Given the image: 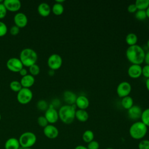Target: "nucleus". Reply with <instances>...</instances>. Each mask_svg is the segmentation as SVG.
I'll return each mask as SVG.
<instances>
[{"label": "nucleus", "instance_id": "nucleus-1", "mask_svg": "<svg viewBox=\"0 0 149 149\" xmlns=\"http://www.w3.org/2000/svg\"><path fill=\"white\" fill-rule=\"evenodd\" d=\"M145 54L142 47L137 44L129 46L126 51V56L132 64L141 65L144 62Z\"/></svg>", "mask_w": 149, "mask_h": 149}, {"label": "nucleus", "instance_id": "nucleus-2", "mask_svg": "<svg viewBox=\"0 0 149 149\" xmlns=\"http://www.w3.org/2000/svg\"><path fill=\"white\" fill-rule=\"evenodd\" d=\"M76 105H64L60 107L58 111L59 119L65 124L72 123L75 119Z\"/></svg>", "mask_w": 149, "mask_h": 149}, {"label": "nucleus", "instance_id": "nucleus-3", "mask_svg": "<svg viewBox=\"0 0 149 149\" xmlns=\"http://www.w3.org/2000/svg\"><path fill=\"white\" fill-rule=\"evenodd\" d=\"M147 131L148 127L141 121L132 123L129 130L130 137L134 140H142L147 134Z\"/></svg>", "mask_w": 149, "mask_h": 149}, {"label": "nucleus", "instance_id": "nucleus-4", "mask_svg": "<svg viewBox=\"0 0 149 149\" xmlns=\"http://www.w3.org/2000/svg\"><path fill=\"white\" fill-rule=\"evenodd\" d=\"M19 59L23 66L29 68L30 66L36 63L38 59V55L34 49L30 48H26L21 51Z\"/></svg>", "mask_w": 149, "mask_h": 149}, {"label": "nucleus", "instance_id": "nucleus-5", "mask_svg": "<svg viewBox=\"0 0 149 149\" xmlns=\"http://www.w3.org/2000/svg\"><path fill=\"white\" fill-rule=\"evenodd\" d=\"M20 146L23 148L31 147L37 141L36 134L31 132H26L23 133L19 139Z\"/></svg>", "mask_w": 149, "mask_h": 149}, {"label": "nucleus", "instance_id": "nucleus-6", "mask_svg": "<svg viewBox=\"0 0 149 149\" xmlns=\"http://www.w3.org/2000/svg\"><path fill=\"white\" fill-rule=\"evenodd\" d=\"M33 97V92L30 88L23 87L19 92H17L16 98L20 104L25 105L31 101Z\"/></svg>", "mask_w": 149, "mask_h": 149}, {"label": "nucleus", "instance_id": "nucleus-7", "mask_svg": "<svg viewBox=\"0 0 149 149\" xmlns=\"http://www.w3.org/2000/svg\"><path fill=\"white\" fill-rule=\"evenodd\" d=\"M62 58L61 55L57 54H51L48 58L47 64L50 69L56 70L59 69L62 65Z\"/></svg>", "mask_w": 149, "mask_h": 149}, {"label": "nucleus", "instance_id": "nucleus-8", "mask_svg": "<svg viewBox=\"0 0 149 149\" xmlns=\"http://www.w3.org/2000/svg\"><path fill=\"white\" fill-rule=\"evenodd\" d=\"M131 91L132 86L129 82L126 81L120 82L116 87V93L121 98L129 95Z\"/></svg>", "mask_w": 149, "mask_h": 149}, {"label": "nucleus", "instance_id": "nucleus-9", "mask_svg": "<svg viewBox=\"0 0 149 149\" xmlns=\"http://www.w3.org/2000/svg\"><path fill=\"white\" fill-rule=\"evenodd\" d=\"M23 65L19 58L13 57L9 58L6 62L7 68L12 72H19L23 68Z\"/></svg>", "mask_w": 149, "mask_h": 149}, {"label": "nucleus", "instance_id": "nucleus-10", "mask_svg": "<svg viewBox=\"0 0 149 149\" xmlns=\"http://www.w3.org/2000/svg\"><path fill=\"white\" fill-rule=\"evenodd\" d=\"M44 116L47 119L48 123L54 124L59 119L58 111L55 108L49 106V108L45 111Z\"/></svg>", "mask_w": 149, "mask_h": 149}, {"label": "nucleus", "instance_id": "nucleus-11", "mask_svg": "<svg viewBox=\"0 0 149 149\" xmlns=\"http://www.w3.org/2000/svg\"><path fill=\"white\" fill-rule=\"evenodd\" d=\"M43 132L44 135L49 139H56L59 134L58 128L52 124H48L47 126L44 127Z\"/></svg>", "mask_w": 149, "mask_h": 149}, {"label": "nucleus", "instance_id": "nucleus-12", "mask_svg": "<svg viewBox=\"0 0 149 149\" xmlns=\"http://www.w3.org/2000/svg\"><path fill=\"white\" fill-rule=\"evenodd\" d=\"M13 21L16 26L19 28H23L27 24L28 18L23 12H18L14 16Z\"/></svg>", "mask_w": 149, "mask_h": 149}, {"label": "nucleus", "instance_id": "nucleus-13", "mask_svg": "<svg viewBox=\"0 0 149 149\" xmlns=\"http://www.w3.org/2000/svg\"><path fill=\"white\" fill-rule=\"evenodd\" d=\"M7 11L17 12L21 8V2L19 0H5L3 2Z\"/></svg>", "mask_w": 149, "mask_h": 149}, {"label": "nucleus", "instance_id": "nucleus-14", "mask_svg": "<svg viewBox=\"0 0 149 149\" xmlns=\"http://www.w3.org/2000/svg\"><path fill=\"white\" fill-rule=\"evenodd\" d=\"M127 74L133 79H137L142 74V67L140 65L132 64L127 69Z\"/></svg>", "mask_w": 149, "mask_h": 149}, {"label": "nucleus", "instance_id": "nucleus-15", "mask_svg": "<svg viewBox=\"0 0 149 149\" xmlns=\"http://www.w3.org/2000/svg\"><path fill=\"white\" fill-rule=\"evenodd\" d=\"M142 112L143 111L140 106L133 105L127 110V114L131 119L137 120L141 118Z\"/></svg>", "mask_w": 149, "mask_h": 149}, {"label": "nucleus", "instance_id": "nucleus-16", "mask_svg": "<svg viewBox=\"0 0 149 149\" xmlns=\"http://www.w3.org/2000/svg\"><path fill=\"white\" fill-rule=\"evenodd\" d=\"M75 105L79 109L86 110L90 105V101L87 97L81 95L77 97Z\"/></svg>", "mask_w": 149, "mask_h": 149}, {"label": "nucleus", "instance_id": "nucleus-17", "mask_svg": "<svg viewBox=\"0 0 149 149\" xmlns=\"http://www.w3.org/2000/svg\"><path fill=\"white\" fill-rule=\"evenodd\" d=\"M37 11L40 16L47 17L49 15L51 12V8L48 3L46 2H41L37 7Z\"/></svg>", "mask_w": 149, "mask_h": 149}, {"label": "nucleus", "instance_id": "nucleus-18", "mask_svg": "<svg viewBox=\"0 0 149 149\" xmlns=\"http://www.w3.org/2000/svg\"><path fill=\"white\" fill-rule=\"evenodd\" d=\"M20 82L22 87L29 88L34 84L35 82L34 77L30 74H27V75L22 77Z\"/></svg>", "mask_w": 149, "mask_h": 149}, {"label": "nucleus", "instance_id": "nucleus-19", "mask_svg": "<svg viewBox=\"0 0 149 149\" xmlns=\"http://www.w3.org/2000/svg\"><path fill=\"white\" fill-rule=\"evenodd\" d=\"M63 97L64 101L68 104V105H74L77 98L76 94L71 91H65L63 94Z\"/></svg>", "mask_w": 149, "mask_h": 149}, {"label": "nucleus", "instance_id": "nucleus-20", "mask_svg": "<svg viewBox=\"0 0 149 149\" xmlns=\"http://www.w3.org/2000/svg\"><path fill=\"white\" fill-rule=\"evenodd\" d=\"M20 146L19 139L15 137L8 139L5 143V149H19Z\"/></svg>", "mask_w": 149, "mask_h": 149}, {"label": "nucleus", "instance_id": "nucleus-21", "mask_svg": "<svg viewBox=\"0 0 149 149\" xmlns=\"http://www.w3.org/2000/svg\"><path fill=\"white\" fill-rule=\"evenodd\" d=\"M88 113L85 109H76L75 112V118L79 122H85L88 119Z\"/></svg>", "mask_w": 149, "mask_h": 149}, {"label": "nucleus", "instance_id": "nucleus-22", "mask_svg": "<svg viewBox=\"0 0 149 149\" xmlns=\"http://www.w3.org/2000/svg\"><path fill=\"white\" fill-rule=\"evenodd\" d=\"M125 41L129 46L136 45L138 41L137 36L134 33H129L126 35Z\"/></svg>", "mask_w": 149, "mask_h": 149}, {"label": "nucleus", "instance_id": "nucleus-23", "mask_svg": "<svg viewBox=\"0 0 149 149\" xmlns=\"http://www.w3.org/2000/svg\"><path fill=\"white\" fill-rule=\"evenodd\" d=\"M133 99L132 97L128 95L125 97L121 100V105L126 109H130L133 105Z\"/></svg>", "mask_w": 149, "mask_h": 149}, {"label": "nucleus", "instance_id": "nucleus-24", "mask_svg": "<svg viewBox=\"0 0 149 149\" xmlns=\"http://www.w3.org/2000/svg\"><path fill=\"white\" fill-rule=\"evenodd\" d=\"M94 134L93 132L91 130H85L82 134V140L84 142L86 143H88L91 141L94 140Z\"/></svg>", "mask_w": 149, "mask_h": 149}, {"label": "nucleus", "instance_id": "nucleus-25", "mask_svg": "<svg viewBox=\"0 0 149 149\" xmlns=\"http://www.w3.org/2000/svg\"><path fill=\"white\" fill-rule=\"evenodd\" d=\"M51 10L55 15H56V16L61 15L63 13V11H64L63 5L62 3H59L55 2L53 5V6L51 8Z\"/></svg>", "mask_w": 149, "mask_h": 149}, {"label": "nucleus", "instance_id": "nucleus-26", "mask_svg": "<svg viewBox=\"0 0 149 149\" xmlns=\"http://www.w3.org/2000/svg\"><path fill=\"white\" fill-rule=\"evenodd\" d=\"M134 4L137 10H146L149 6V0H136Z\"/></svg>", "mask_w": 149, "mask_h": 149}, {"label": "nucleus", "instance_id": "nucleus-27", "mask_svg": "<svg viewBox=\"0 0 149 149\" xmlns=\"http://www.w3.org/2000/svg\"><path fill=\"white\" fill-rule=\"evenodd\" d=\"M141 121L148 127H149V108L143 111L141 116Z\"/></svg>", "mask_w": 149, "mask_h": 149}, {"label": "nucleus", "instance_id": "nucleus-28", "mask_svg": "<svg viewBox=\"0 0 149 149\" xmlns=\"http://www.w3.org/2000/svg\"><path fill=\"white\" fill-rule=\"evenodd\" d=\"M9 87L12 91L17 93L19 92L23 88L20 82L17 80L12 81L9 84Z\"/></svg>", "mask_w": 149, "mask_h": 149}, {"label": "nucleus", "instance_id": "nucleus-29", "mask_svg": "<svg viewBox=\"0 0 149 149\" xmlns=\"http://www.w3.org/2000/svg\"><path fill=\"white\" fill-rule=\"evenodd\" d=\"M134 16L136 19L139 20H145L147 17L146 10H137L135 12Z\"/></svg>", "mask_w": 149, "mask_h": 149}, {"label": "nucleus", "instance_id": "nucleus-30", "mask_svg": "<svg viewBox=\"0 0 149 149\" xmlns=\"http://www.w3.org/2000/svg\"><path fill=\"white\" fill-rule=\"evenodd\" d=\"M37 107L41 111H45L49 108V105L45 100H40L37 102Z\"/></svg>", "mask_w": 149, "mask_h": 149}, {"label": "nucleus", "instance_id": "nucleus-31", "mask_svg": "<svg viewBox=\"0 0 149 149\" xmlns=\"http://www.w3.org/2000/svg\"><path fill=\"white\" fill-rule=\"evenodd\" d=\"M40 68L37 64H34L29 67V72L31 75L34 76H37L40 73Z\"/></svg>", "mask_w": 149, "mask_h": 149}, {"label": "nucleus", "instance_id": "nucleus-32", "mask_svg": "<svg viewBox=\"0 0 149 149\" xmlns=\"http://www.w3.org/2000/svg\"><path fill=\"white\" fill-rule=\"evenodd\" d=\"M139 149H149V140L142 139L138 144Z\"/></svg>", "mask_w": 149, "mask_h": 149}, {"label": "nucleus", "instance_id": "nucleus-33", "mask_svg": "<svg viewBox=\"0 0 149 149\" xmlns=\"http://www.w3.org/2000/svg\"><path fill=\"white\" fill-rule=\"evenodd\" d=\"M37 123L41 127H45L48 125V122L44 116H40L37 118Z\"/></svg>", "mask_w": 149, "mask_h": 149}, {"label": "nucleus", "instance_id": "nucleus-34", "mask_svg": "<svg viewBox=\"0 0 149 149\" xmlns=\"http://www.w3.org/2000/svg\"><path fill=\"white\" fill-rule=\"evenodd\" d=\"M8 32V27L6 24L0 21V37H3Z\"/></svg>", "mask_w": 149, "mask_h": 149}, {"label": "nucleus", "instance_id": "nucleus-35", "mask_svg": "<svg viewBox=\"0 0 149 149\" xmlns=\"http://www.w3.org/2000/svg\"><path fill=\"white\" fill-rule=\"evenodd\" d=\"M100 144L96 140H93L88 143L87 146V149H99Z\"/></svg>", "mask_w": 149, "mask_h": 149}, {"label": "nucleus", "instance_id": "nucleus-36", "mask_svg": "<svg viewBox=\"0 0 149 149\" xmlns=\"http://www.w3.org/2000/svg\"><path fill=\"white\" fill-rule=\"evenodd\" d=\"M6 13L7 10L5 6H4L3 2L0 3V19H2L6 16Z\"/></svg>", "mask_w": 149, "mask_h": 149}, {"label": "nucleus", "instance_id": "nucleus-37", "mask_svg": "<svg viewBox=\"0 0 149 149\" xmlns=\"http://www.w3.org/2000/svg\"><path fill=\"white\" fill-rule=\"evenodd\" d=\"M10 33L13 36H16L19 33L20 31V28L16 26L15 24L12 26L10 29Z\"/></svg>", "mask_w": 149, "mask_h": 149}, {"label": "nucleus", "instance_id": "nucleus-38", "mask_svg": "<svg viewBox=\"0 0 149 149\" xmlns=\"http://www.w3.org/2000/svg\"><path fill=\"white\" fill-rule=\"evenodd\" d=\"M142 75L147 79L149 78V65H146L142 67Z\"/></svg>", "mask_w": 149, "mask_h": 149}, {"label": "nucleus", "instance_id": "nucleus-39", "mask_svg": "<svg viewBox=\"0 0 149 149\" xmlns=\"http://www.w3.org/2000/svg\"><path fill=\"white\" fill-rule=\"evenodd\" d=\"M137 10V9L134 3H131L127 6V11L130 13H135Z\"/></svg>", "mask_w": 149, "mask_h": 149}, {"label": "nucleus", "instance_id": "nucleus-40", "mask_svg": "<svg viewBox=\"0 0 149 149\" xmlns=\"http://www.w3.org/2000/svg\"><path fill=\"white\" fill-rule=\"evenodd\" d=\"M144 62H146V65H149V51H148L145 54V56H144Z\"/></svg>", "mask_w": 149, "mask_h": 149}, {"label": "nucleus", "instance_id": "nucleus-41", "mask_svg": "<svg viewBox=\"0 0 149 149\" xmlns=\"http://www.w3.org/2000/svg\"><path fill=\"white\" fill-rule=\"evenodd\" d=\"M20 73V74L23 77V76H24L26 75H27L28 73H27V70L26 69L23 68L19 72Z\"/></svg>", "mask_w": 149, "mask_h": 149}, {"label": "nucleus", "instance_id": "nucleus-42", "mask_svg": "<svg viewBox=\"0 0 149 149\" xmlns=\"http://www.w3.org/2000/svg\"><path fill=\"white\" fill-rule=\"evenodd\" d=\"M74 149H87V148L84 146L79 145V146H77Z\"/></svg>", "mask_w": 149, "mask_h": 149}, {"label": "nucleus", "instance_id": "nucleus-43", "mask_svg": "<svg viewBox=\"0 0 149 149\" xmlns=\"http://www.w3.org/2000/svg\"><path fill=\"white\" fill-rule=\"evenodd\" d=\"M146 87L147 90L149 91V78L147 79L146 80Z\"/></svg>", "mask_w": 149, "mask_h": 149}, {"label": "nucleus", "instance_id": "nucleus-44", "mask_svg": "<svg viewBox=\"0 0 149 149\" xmlns=\"http://www.w3.org/2000/svg\"><path fill=\"white\" fill-rule=\"evenodd\" d=\"M54 71H55V70H53L50 69V70L48 71V74L50 75V76L54 75Z\"/></svg>", "mask_w": 149, "mask_h": 149}, {"label": "nucleus", "instance_id": "nucleus-45", "mask_svg": "<svg viewBox=\"0 0 149 149\" xmlns=\"http://www.w3.org/2000/svg\"><path fill=\"white\" fill-rule=\"evenodd\" d=\"M146 14H147V17L149 18V6H148V7L146 9Z\"/></svg>", "mask_w": 149, "mask_h": 149}, {"label": "nucleus", "instance_id": "nucleus-46", "mask_svg": "<svg viewBox=\"0 0 149 149\" xmlns=\"http://www.w3.org/2000/svg\"><path fill=\"white\" fill-rule=\"evenodd\" d=\"M64 2H65V0H55V2L59 3H62H62Z\"/></svg>", "mask_w": 149, "mask_h": 149}, {"label": "nucleus", "instance_id": "nucleus-47", "mask_svg": "<svg viewBox=\"0 0 149 149\" xmlns=\"http://www.w3.org/2000/svg\"><path fill=\"white\" fill-rule=\"evenodd\" d=\"M147 47H148V49H149V39L148 40V41H147Z\"/></svg>", "mask_w": 149, "mask_h": 149}, {"label": "nucleus", "instance_id": "nucleus-48", "mask_svg": "<svg viewBox=\"0 0 149 149\" xmlns=\"http://www.w3.org/2000/svg\"><path fill=\"white\" fill-rule=\"evenodd\" d=\"M23 149H32L31 147H28V148H23Z\"/></svg>", "mask_w": 149, "mask_h": 149}, {"label": "nucleus", "instance_id": "nucleus-49", "mask_svg": "<svg viewBox=\"0 0 149 149\" xmlns=\"http://www.w3.org/2000/svg\"><path fill=\"white\" fill-rule=\"evenodd\" d=\"M105 149H113V148H111V147H108V148H105Z\"/></svg>", "mask_w": 149, "mask_h": 149}, {"label": "nucleus", "instance_id": "nucleus-50", "mask_svg": "<svg viewBox=\"0 0 149 149\" xmlns=\"http://www.w3.org/2000/svg\"><path fill=\"white\" fill-rule=\"evenodd\" d=\"M3 2V1H2V0H0V3H2Z\"/></svg>", "mask_w": 149, "mask_h": 149}, {"label": "nucleus", "instance_id": "nucleus-51", "mask_svg": "<svg viewBox=\"0 0 149 149\" xmlns=\"http://www.w3.org/2000/svg\"><path fill=\"white\" fill-rule=\"evenodd\" d=\"M1 115L0 113V121H1Z\"/></svg>", "mask_w": 149, "mask_h": 149}, {"label": "nucleus", "instance_id": "nucleus-52", "mask_svg": "<svg viewBox=\"0 0 149 149\" xmlns=\"http://www.w3.org/2000/svg\"><path fill=\"white\" fill-rule=\"evenodd\" d=\"M148 30H149V27H148Z\"/></svg>", "mask_w": 149, "mask_h": 149}]
</instances>
